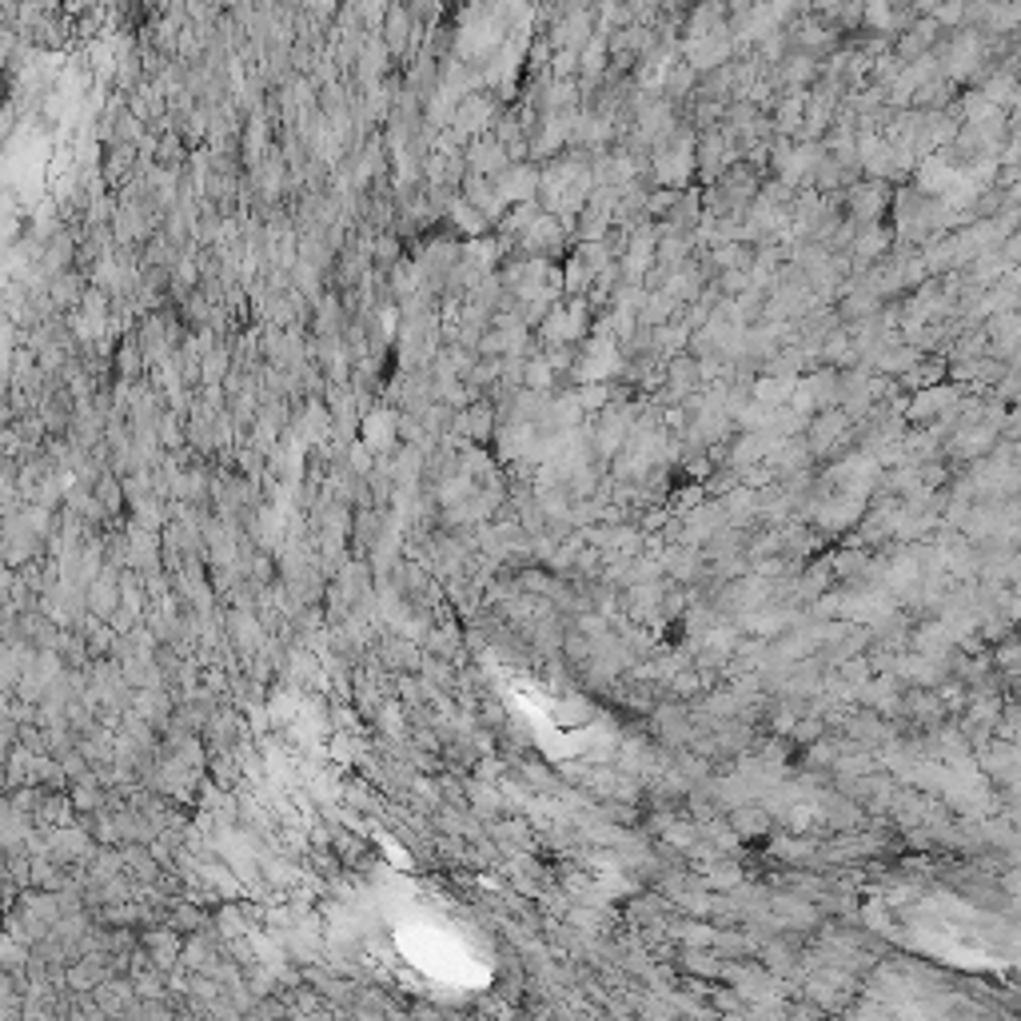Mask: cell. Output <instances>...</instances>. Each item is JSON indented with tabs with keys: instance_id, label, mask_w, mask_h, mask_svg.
<instances>
[{
	"instance_id": "cell-1",
	"label": "cell",
	"mask_w": 1021,
	"mask_h": 1021,
	"mask_svg": "<svg viewBox=\"0 0 1021 1021\" xmlns=\"http://www.w3.org/2000/svg\"><path fill=\"white\" fill-rule=\"evenodd\" d=\"M930 16H934V24H938L942 32H946V28H962V24H966V0H942Z\"/></svg>"
},
{
	"instance_id": "cell-2",
	"label": "cell",
	"mask_w": 1021,
	"mask_h": 1021,
	"mask_svg": "<svg viewBox=\"0 0 1021 1021\" xmlns=\"http://www.w3.org/2000/svg\"><path fill=\"white\" fill-rule=\"evenodd\" d=\"M551 72H555V80H571V76H579V48H555L551 52Z\"/></svg>"
}]
</instances>
